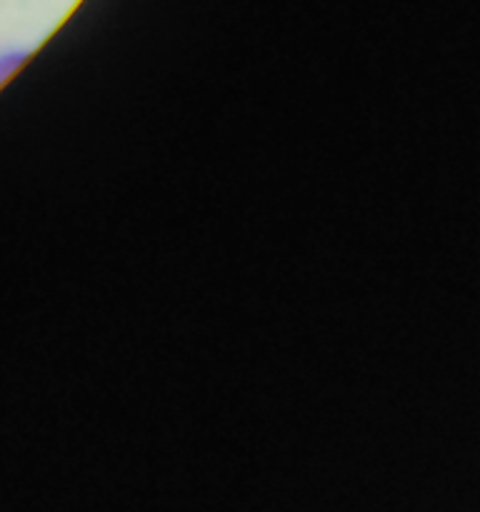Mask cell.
<instances>
[{
	"mask_svg": "<svg viewBox=\"0 0 480 512\" xmlns=\"http://www.w3.org/2000/svg\"><path fill=\"white\" fill-rule=\"evenodd\" d=\"M28 58V53H5V55H0V83H3V80H8L10 75L15 73V70L20 68V65H23V60Z\"/></svg>",
	"mask_w": 480,
	"mask_h": 512,
	"instance_id": "6da1fadb",
	"label": "cell"
}]
</instances>
